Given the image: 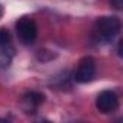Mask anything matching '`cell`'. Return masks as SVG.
Wrapping results in <instances>:
<instances>
[{"mask_svg": "<svg viewBox=\"0 0 123 123\" xmlns=\"http://www.w3.org/2000/svg\"><path fill=\"white\" fill-rule=\"evenodd\" d=\"M120 32V20L116 16H104L96 20L93 26V39L98 43L111 42Z\"/></svg>", "mask_w": 123, "mask_h": 123, "instance_id": "obj_1", "label": "cell"}, {"mask_svg": "<svg viewBox=\"0 0 123 123\" xmlns=\"http://www.w3.org/2000/svg\"><path fill=\"white\" fill-rule=\"evenodd\" d=\"M16 32H18V36L23 45H31L36 39L38 28H36V23L32 18L23 16L16 22Z\"/></svg>", "mask_w": 123, "mask_h": 123, "instance_id": "obj_2", "label": "cell"}, {"mask_svg": "<svg viewBox=\"0 0 123 123\" xmlns=\"http://www.w3.org/2000/svg\"><path fill=\"white\" fill-rule=\"evenodd\" d=\"M96 75V62L91 56H86L83 58L80 62H78V67L75 70V74H74V78L77 83H88L94 78Z\"/></svg>", "mask_w": 123, "mask_h": 123, "instance_id": "obj_3", "label": "cell"}, {"mask_svg": "<svg viewBox=\"0 0 123 123\" xmlns=\"http://www.w3.org/2000/svg\"><path fill=\"white\" fill-rule=\"evenodd\" d=\"M119 106V98L116 96L114 91H110V90H106V91H101L96 100V107L100 113H111L117 109Z\"/></svg>", "mask_w": 123, "mask_h": 123, "instance_id": "obj_4", "label": "cell"}, {"mask_svg": "<svg viewBox=\"0 0 123 123\" xmlns=\"http://www.w3.org/2000/svg\"><path fill=\"white\" fill-rule=\"evenodd\" d=\"M45 100V96L39 91H29L26 94L22 96L20 98V107L25 113L31 114V113H35L36 109L43 103Z\"/></svg>", "mask_w": 123, "mask_h": 123, "instance_id": "obj_5", "label": "cell"}, {"mask_svg": "<svg viewBox=\"0 0 123 123\" xmlns=\"http://www.w3.org/2000/svg\"><path fill=\"white\" fill-rule=\"evenodd\" d=\"M13 54H15V49L12 48V45L0 48V68H7L12 64Z\"/></svg>", "mask_w": 123, "mask_h": 123, "instance_id": "obj_6", "label": "cell"}, {"mask_svg": "<svg viewBox=\"0 0 123 123\" xmlns=\"http://www.w3.org/2000/svg\"><path fill=\"white\" fill-rule=\"evenodd\" d=\"M9 45H12V35L7 29L2 28L0 29V48H5Z\"/></svg>", "mask_w": 123, "mask_h": 123, "instance_id": "obj_7", "label": "cell"}, {"mask_svg": "<svg viewBox=\"0 0 123 123\" xmlns=\"http://www.w3.org/2000/svg\"><path fill=\"white\" fill-rule=\"evenodd\" d=\"M110 5L116 10H120V9H123V0H110Z\"/></svg>", "mask_w": 123, "mask_h": 123, "instance_id": "obj_8", "label": "cell"}, {"mask_svg": "<svg viewBox=\"0 0 123 123\" xmlns=\"http://www.w3.org/2000/svg\"><path fill=\"white\" fill-rule=\"evenodd\" d=\"M117 54H119V56H122V41H119V43H117Z\"/></svg>", "mask_w": 123, "mask_h": 123, "instance_id": "obj_9", "label": "cell"}, {"mask_svg": "<svg viewBox=\"0 0 123 123\" xmlns=\"http://www.w3.org/2000/svg\"><path fill=\"white\" fill-rule=\"evenodd\" d=\"M0 15H2V6H0Z\"/></svg>", "mask_w": 123, "mask_h": 123, "instance_id": "obj_10", "label": "cell"}]
</instances>
